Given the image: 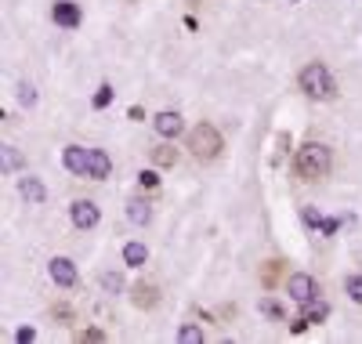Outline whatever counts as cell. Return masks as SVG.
Wrapping results in <instances>:
<instances>
[{"mask_svg":"<svg viewBox=\"0 0 362 344\" xmlns=\"http://www.w3.org/2000/svg\"><path fill=\"white\" fill-rule=\"evenodd\" d=\"M329 167H334V156H329V149L322 142L300 145L297 156H293V171H297L300 181H322L329 174Z\"/></svg>","mask_w":362,"mask_h":344,"instance_id":"6da1fadb","label":"cell"},{"mask_svg":"<svg viewBox=\"0 0 362 344\" xmlns=\"http://www.w3.org/2000/svg\"><path fill=\"white\" fill-rule=\"evenodd\" d=\"M297 84H300V91H305L308 98H315V102L337 98V80H334V73H329L322 62H308V66L300 69Z\"/></svg>","mask_w":362,"mask_h":344,"instance_id":"7a4b0ae2","label":"cell"},{"mask_svg":"<svg viewBox=\"0 0 362 344\" xmlns=\"http://www.w3.org/2000/svg\"><path fill=\"white\" fill-rule=\"evenodd\" d=\"M221 149H225V142H221V131L214 127V123H196V127L189 131V152L196 156L199 164L218 160Z\"/></svg>","mask_w":362,"mask_h":344,"instance_id":"3957f363","label":"cell"},{"mask_svg":"<svg viewBox=\"0 0 362 344\" xmlns=\"http://www.w3.org/2000/svg\"><path fill=\"white\" fill-rule=\"evenodd\" d=\"M286 294H290L297 304H308V301L319 297V283H315L308 272H293V275L286 279Z\"/></svg>","mask_w":362,"mask_h":344,"instance_id":"277c9868","label":"cell"},{"mask_svg":"<svg viewBox=\"0 0 362 344\" xmlns=\"http://www.w3.org/2000/svg\"><path fill=\"white\" fill-rule=\"evenodd\" d=\"M69 217H73V225L76 229H95L98 222H102V210H98V203H90V200H76L73 207H69Z\"/></svg>","mask_w":362,"mask_h":344,"instance_id":"5b68a950","label":"cell"},{"mask_svg":"<svg viewBox=\"0 0 362 344\" xmlns=\"http://www.w3.org/2000/svg\"><path fill=\"white\" fill-rule=\"evenodd\" d=\"M47 272H51V279H54V287H62V290L76 287V265H73L69 258H51Z\"/></svg>","mask_w":362,"mask_h":344,"instance_id":"8992f818","label":"cell"},{"mask_svg":"<svg viewBox=\"0 0 362 344\" xmlns=\"http://www.w3.org/2000/svg\"><path fill=\"white\" fill-rule=\"evenodd\" d=\"M109 174H112L109 152H105V149H90V152H87V178H90V181H105Z\"/></svg>","mask_w":362,"mask_h":344,"instance_id":"52a82bcc","label":"cell"},{"mask_svg":"<svg viewBox=\"0 0 362 344\" xmlns=\"http://www.w3.org/2000/svg\"><path fill=\"white\" fill-rule=\"evenodd\" d=\"M153 127H156V134H160V138H177L181 131H185V123H181V113L163 109V113H156Z\"/></svg>","mask_w":362,"mask_h":344,"instance_id":"ba28073f","label":"cell"},{"mask_svg":"<svg viewBox=\"0 0 362 344\" xmlns=\"http://www.w3.org/2000/svg\"><path fill=\"white\" fill-rule=\"evenodd\" d=\"M131 304H134V308H156V304H160L156 283H134V287H131Z\"/></svg>","mask_w":362,"mask_h":344,"instance_id":"9c48e42d","label":"cell"},{"mask_svg":"<svg viewBox=\"0 0 362 344\" xmlns=\"http://www.w3.org/2000/svg\"><path fill=\"white\" fill-rule=\"evenodd\" d=\"M87 152H90V149H83V145H69V149L62 152V164H66V171H73V174L87 178Z\"/></svg>","mask_w":362,"mask_h":344,"instance_id":"30bf717a","label":"cell"},{"mask_svg":"<svg viewBox=\"0 0 362 344\" xmlns=\"http://www.w3.org/2000/svg\"><path fill=\"white\" fill-rule=\"evenodd\" d=\"M51 15H54L58 25H66V29H76V25H80V8L73 4V0H58Z\"/></svg>","mask_w":362,"mask_h":344,"instance_id":"8fae6325","label":"cell"},{"mask_svg":"<svg viewBox=\"0 0 362 344\" xmlns=\"http://www.w3.org/2000/svg\"><path fill=\"white\" fill-rule=\"evenodd\" d=\"M124 261H127L131 268H141V265L148 261V246H145V243H138V239H134V243H127V246H124Z\"/></svg>","mask_w":362,"mask_h":344,"instance_id":"7c38bea8","label":"cell"},{"mask_svg":"<svg viewBox=\"0 0 362 344\" xmlns=\"http://www.w3.org/2000/svg\"><path fill=\"white\" fill-rule=\"evenodd\" d=\"M127 217L134 225H148V222H153V207H148L145 200H131L127 203Z\"/></svg>","mask_w":362,"mask_h":344,"instance_id":"4fadbf2b","label":"cell"},{"mask_svg":"<svg viewBox=\"0 0 362 344\" xmlns=\"http://www.w3.org/2000/svg\"><path fill=\"white\" fill-rule=\"evenodd\" d=\"M18 193H22L29 203H44V196H47L44 185H40L37 178H22V181H18Z\"/></svg>","mask_w":362,"mask_h":344,"instance_id":"5bb4252c","label":"cell"},{"mask_svg":"<svg viewBox=\"0 0 362 344\" xmlns=\"http://www.w3.org/2000/svg\"><path fill=\"white\" fill-rule=\"evenodd\" d=\"M153 164L156 167H174L177 164V149L174 145H156L153 149Z\"/></svg>","mask_w":362,"mask_h":344,"instance_id":"9a60e30c","label":"cell"},{"mask_svg":"<svg viewBox=\"0 0 362 344\" xmlns=\"http://www.w3.org/2000/svg\"><path fill=\"white\" fill-rule=\"evenodd\" d=\"M326 316H329V308H326L322 301H319V304H315V301H308V304H305V319H308V323H322Z\"/></svg>","mask_w":362,"mask_h":344,"instance_id":"2e32d148","label":"cell"},{"mask_svg":"<svg viewBox=\"0 0 362 344\" xmlns=\"http://www.w3.org/2000/svg\"><path fill=\"white\" fill-rule=\"evenodd\" d=\"M344 290H348V297H351L355 304H362V275H348V279H344Z\"/></svg>","mask_w":362,"mask_h":344,"instance_id":"e0dca14e","label":"cell"},{"mask_svg":"<svg viewBox=\"0 0 362 344\" xmlns=\"http://www.w3.org/2000/svg\"><path fill=\"white\" fill-rule=\"evenodd\" d=\"M112 95H116V91H112L109 84H102V87L95 91V102H90V105H95V109H105V105H112Z\"/></svg>","mask_w":362,"mask_h":344,"instance_id":"ac0fdd59","label":"cell"},{"mask_svg":"<svg viewBox=\"0 0 362 344\" xmlns=\"http://www.w3.org/2000/svg\"><path fill=\"white\" fill-rule=\"evenodd\" d=\"M261 311L272 319H283V304L279 301H272V297H261Z\"/></svg>","mask_w":362,"mask_h":344,"instance_id":"d6986e66","label":"cell"},{"mask_svg":"<svg viewBox=\"0 0 362 344\" xmlns=\"http://www.w3.org/2000/svg\"><path fill=\"white\" fill-rule=\"evenodd\" d=\"M185 344H203V330L199 326H181V333H177Z\"/></svg>","mask_w":362,"mask_h":344,"instance_id":"ffe728a7","label":"cell"},{"mask_svg":"<svg viewBox=\"0 0 362 344\" xmlns=\"http://www.w3.org/2000/svg\"><path fill=\"white\" fill-rule=\"evenodd\" d=\"M18 164H22V156H18L11 145H4V171H15Z\"/></svg>","mask_w":362,"mask_h":344,"instance_id":"44dd1931","label":"cell"},{"mask_svg":"<svg viewBox=\"0 0 362 344\" xmlns=\"http://www.w3.org/2000/svg\"><path fill=\"white\" fill-rule=\"evenodd\" d=\"M138 181H141V189H156V185H160V174H156V171H141Z\"/></svg>","mask_w":362,"mask_h":344,"instance_id":"7402d4cb","label":"cell"},{"mask_svg":"<svg viewBox=\"0 0 362 344\" xmlns=\"http://www.w3.org/2000/svg\"><path fill=\"white\" fill-rule=\"evenodd\" d=\"M80 340H83V344H102L105 333H102V330H80Z\"/></svg>","mask_w":362,"mask_h":344,"instance_id":"603a6c76","label":"cell"},{"mask_svg":"<svg viewBox=\"0 0 362 344\" xmlns=\"http://www.w3.org/2000/svg\"><path fill=\"white\" fill-rule=\"evenodd\" d=\"M18 91H22V95H18V98H22V105H33V102H37V91L29 87V84H22Z\"/></svg>","mask_w":362,"mask_h":344,"instance_id":"cb8c5ba5","label":"cell"},{"mask_svg":"<svg viewBox=\"0 0 362 344\" xmlns=\"http://www.w3.org/2000/svg\"><path fill=\"white\" fill-rule=\"evenodd\" d=\"M15 340H18V344H29V340H37V330H33V326H22V330L15 333Z\"/></svg>","mask_w":362,"mask_h":344,"instance_id":"d4e9b609","label":"cell"},{"mask_svg":"<svg viewBox=\"0 0 362 344\" xmlns=\"http://www.w3.org/2000/svg\"><path fill=\"white\" fill-rule=\"evenodd\" d=\"M276 275H279V261H272V265H268V272H264V287L276 283Z\"/></svg>","mask_w":362,"mask_h":344,"instance_id":"484cf974","label":"cell"},{"mask_svg":"<svg viewBox=\"0 0 362 344\" xmlns=\"http://www.w3.org/2000/svg\"><path fill=\"white\" fill-rule=\"evenodd\" d=\"M308 326H312V323H308L305 316H300V319H293V323H290V333H305Z\"/></svg>","mask_w":362,"mask_h":344,"instance_id":"4316f807","label":"cell"},{"mask_svg":"<svg viewBox=\"0 0 362 344\" xmlns=\"http://www.w3.org/2000/svg\"><path fill=\"white\" fill-rule=\"evenodd\" d=\"M105 287H109V290H119L124 283H119V275H105Z\"/></svg>","mask_w":362,"mask_h":344,"instance_id":"83f0119b","label":"cell"},{"mask_svg":"<svg viewBox=\"0 0 362 344\" xmlns=\"http://www.w3.org/2000/svg\"><path fill=\"white\" fill-rule=\"evenodd\" d=\"M127 116H131V120H141L145 113H141V105H131V109H127Z\"/></svg>","mask_w":362,"mask_h":344,"instance_id":"f1b7e54d","label":"cell"}]
</instances>
